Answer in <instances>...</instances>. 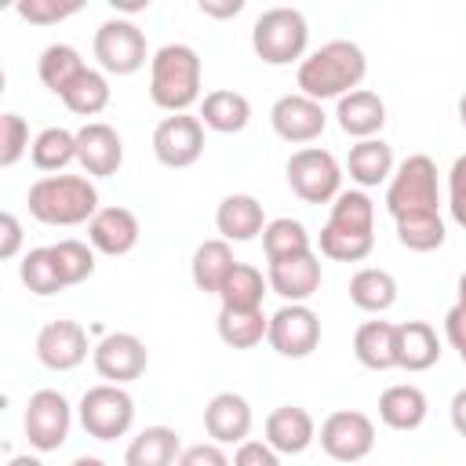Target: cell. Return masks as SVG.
<instances>
[{
  "mask_svg": "<svg viewBox=\"0 0 466 466\" xmlns=\"http://www.w3.org/2000/svg\"><path fill=\"white\" fill-rule=\"evenodd\" d=\"M444 218L441 211H422V215H404L397 218V240L408 251H437L444 244Z\"/></svg>",
  "mask_w": 466,
  "mask_h": 466,
  "instance_id": "f35d334b",
  "label": "cell"
},
{
  "mask_svg": "<svg viewBox=\"0 0 466 466\" xmlns=\"http://www.w3.org/2000/svg\"><path fill=\"white\" fill-rule=\"evenodd\" d=\"M87 69V62L80 58V51L73 44H47L40 51V62H36V73H40V84L51 91V95H66L69 84Z\"/></svg>",
  "mask_w": 466,
  "mask_h": 466,
  "instance_id": "4dcf8cb0",
  "label": "cell"
},
{
  "mask_svg": "<svg viewBox=\"0 0 466 466\" xmlns=\"http://www.w3.org/2000/svg\"><path fill=\"white\" fill-rule=\"evenodd\" d=\"M153 157L164 167H189L204 157V124L193 113H171L153 127Z\"/></svg>",
  "mask_w": 466,
  "mask_h": 466,
  "instance_id": "4fadbf2b",
  "label": "cell"
},
{
  "mask_svg": "<svg viewBox=\"0 0 466 466\" xmlns=\"http://www.w3.org/2000/svg\"><path fill=\"white\" fill-rule=\"evenodd\" d=\"M197 7H200V15H208V18H233V15L244 11V0H200Z\"/></svg>",
  "mask_w": 466,
  "mask_h": 466,
  "instance_id": "681fc988",
  "label": "cell"
},
{
  "mask_svg": "<svg viewBox=\"0 0 466 466\" xmlns=\"http://www.w3.org/2000/svg\"><path fill=\"white\" fill-rule=\"evenodd\" d=\"M91 364L95 371L113 382V386H127L135 379L146 375V364H149V353H146V342L131 331H109L95 342L91 350Z\"/></svg>",
  "mask_w": 466,
  "mask_h": 466,
  "instance_id": "7c38bea8",
  "label": "cell"
},
{
  "mask_svg": "<svg viewBox=\"0 0 466 466\" xmlns=\"http://www.w3.org/2000/svg\"><path fill=\"white\" fill-rule=\"evenodd\" d=\"M459 306H466V273L459 277Z\"/></svg>",
  "mask_w": 466,
  "mask_h": 466,
  "instance_id": "11a10c76",
  "label": "cell"
},
{
  "mask_svg": "<svg viewBox=\"0 0 466 466\" xmlns=\"http://www.w3.org/2000/svg\"><path fill=\"white\" fill-rule=\"evenodd\" d=\"M441 193H437V164L426 153H411L393 167V178L386 186V211L397 218L404 215H422L437 211Z\"/></svg>",
  "mask_w": 466,
  "mask_h": 466,
  "instance_id": "5b68a950",
  "label": "cell"
},
{
  "mask_svg": "<svg viewBox=\"0 0 466 466\" xmlns=\"http://www.w3.org/2000/svg\"><path fill=\"white\" fill-rule=\"evenodd\" d=\"M76 415H80V426H84L87 437H95V441H116L135 422V397L124 386L98 382V386L84 390V397L76 404Z\"/></svg>",
  "mask_w": 466,
  "mask_h": 466,
  "instance_id": "8992f818",
  "label": "cell"
},
{
  "mask_svg": "<svg viewBox=\"0 0 466 466\" xmlns=\"http://www.w3.org/2000/svg\"><path fill=\"white\" fill-rule=\"evenodd\" d=\"M444 339L459 350V353H466V306H451L448 313H444Z\"/></svg>",
  "mask_w": 466,
  "mask_h": 466,
  "instance_id": "7dc6e473",
  "label": "cell"
},
{
  "mask_svg": "<svg viewBox=\"0 0 466 466\" xmlns=\"http://www.w3.org/2000/svg\"><path fill=\"white\" fill-rule=\"evenodd\" d=\"M7 466H44V462H40L36 455H11Z\"/></svg>",
  "mask_w": 466,
  "mask_h": 466,
  "instance_id": "816d5d0a",
  "label": "cell"
},
{
  "mask_svg": "<svg viewBox=\"0 0 466 466\" xmlns=\"http://www.w3.org/2000/svg\"><path fill=\"white\" fill-rule=\"evenodd\" d=\"M25 204L44 226H84L98 215V189L87 175H40Z\"/></svg>",
  "mask_w": 466,
  "mask_h": 466,
  "instance_id": "7a4b0ae2",
  "label": "cell"
},
{
  "mask_svg": "<svg viewBox=\"0 0 466 466\" xmlns=\"http://www.w3.org/2000/svg\"><path fill=\"white\" fill-rule=\"evenodd\" d=\"M233 266H237V258H233L229 240L215 237V240L197 244L193 262H189V277H193L197 291H204V295H218V288H222V280L229 277Z\"/></svg>",
  "mask_w": 466,
  "mask_h": 466,
  "instance_id": "f1b7e54d",
  "label": "cell"
},
{
  "mask_svg": "<svg viewBox=\"0 0 466 466\" xmlns=\"http://www.w3.org/2000/svg\"><path fill=\"white\" fill-rule=\"evenodd\" d=\"M353 357L371 371L397 368V324L390 320H364L353 335Z\"/></svg>",
  "mask_w": 466,
  "mask_h": 466,
  "instance_id": "83f0119b",
  "label": "cell"
},
{
  "mask_svg": "<svg viewBox=\"0 0 466 466\" xmlns=\"http://www.w3.org/2000/svg\"><path fill=\"white\" fill-rule=\"evenodd\" d=\"M462 200H466V153L455 157L448 171V204H462Z\"/></svg>",
  "mask_w": 466,
  "mask_h": 466,
  "instance_id": "c3c4849f",
  "label": "cell"
},
{
  "mask_svg": "<svg viewBox=\"0 0 466 466\" xmlns=\"http://www.w3.org/2000/svg\"><path fill=\"white\" fill-rule=\"evenodd\" d=\"M51 255H55V266H58L66 288L84 284V280L95 273V248L84 244V240L66 237V240H58V244H51Z\"/></svg>",
  "mask_w": 466,
  "mask_h": 466,
  "instance_id": "60d3db41",
  "label": "cell"
},
{
  "mask_svg": "<svg viewBox=\"0 0 466 466\" xmlns=\"http://www.w3.org/2000/svg\"><path fill=\"white\" fill-rule=\"evenodd\" d=\"M364 73H368V58H364L360 44L328 40L299 62L295 84H299V95H306L313 102H324V98H342V95L357 91Z\"/></svg>",
  "mask_w": 466,
  "mask_h": 466,
  "instance_id": "6da1fadb",
  "label": "cell"
},
{
  "mask_svg": "<svg viewBox=\"0 0 466 466\" xmlns=\"http://www.w3.org/2000/svg\"><path fill=\"white\" fill-rule=\"evenodd\" d=\"M251 422H255V415H251L248 397H240L233 390L215 393L204 408V430L215 444H244L251 433Z\"/></svg>",
  "mask_w": 466,
  "mask_h": 466,
  "instance_id": "ac0fdd59",
  "label": "cell"
},
{
  "mask_svg": "<svg viewBox=\"0 0 466 466\" xmlns=\"http://www.w3.org/2000/svg\"><path fill=\"white\" fill-rule=\"evenodd\" d=\"M18 251H22V222L11 211H4L0 215V258H15Z\"/></svg>",
  "mask_w": 466,
  "mask_h": 466,
  "instance_id": "bcb514c9",
  "label": "cell"
},
{
  "mask_svg": "<svg viewBox=\"0 0 466 466\" xmlns=\"http://www.w3.org/2000/svg\"><path fill=\"white\" fill-rule=\"evenodd\" d=\"M29 124L18 113L0 116V167H15L29 153Z\"/></svg>",
  "mask_w": 466,
  "mask_h": 466,
  "instance_id": "b9f144b4",
  "label": "cell"
},
{
  "mask_svg": "<svg viewBox=\"0 0 466 466\" xmlns=\"http://www.w3.org/2000/svg\"><path fill=\"white\" fill-rule=\"evenodd\" d=\"M346 171H350V178L360 189H371V186L390 182L393 178V146L382 142V138L353 142L350 146V157H346Z\"/></svg>",
  "mask_w": 466,
  "mask_h": 466,
  "instance_id": "484cf974",
  "label": "cell"
},
{
  "mask_svg": "<svg viewBox=\"0 0 466 466\" xmlns=\"http://www.w3.org/2000/svg\"><path fill=\"white\" fill-rule=\"evenodd\" d=\"M25 441L36 451H58L73 426V404L58 390H36L25 404Z\"/></svg>",
  "mask_w": 466,
  "mask_h": 466,
  "instance_id": "9c48e42d",
  "label": "cell"
},
{
  "mask_svg": "<svg viewBox=\"0 0 466 466\" xmlns=\"http://www.w3.org/2000/svg\"><path fill=\"white\" fill-rule=\"evenodd\" d=\"M215 229L222 240L229 244H244V240H255L262 237L266 229V211L262 204L251 197V193H229L218 200L215 208Z\"/></svg>",
  "mask_w": 466,
  "mask_h": 466,
  "instance_id": "44dd1931",
  "label": "cell"
},
{
  "mask_svg": "<svg viewBox=\"0 0 466 466\" xmlns=\"http://www.w3.org/2000/svg\"><path fill=\"white\" fill-rule=\"evenodd\" d=\"M266 280H269V291L280 295L284 302H306L320 291V258L313 251H306L295 258L269 262Z\"/></svg>",
  "mask_w": 466,
  "mask_h": 466,
  "instance_id": "d6986e66",
  "label": "cell"
},
{
  "mask_svg": "<svg viewBox=\"0 0 466 466\" xmlns=\"http://www.w3.org/2000/svg\"><path fill=\"white\" fill-rule=\"evenodd\" d=\"M18 277H22V284H25L33 295H40V299L58 295V291L66 288V280H62V273H58V266H55L51 244H47V248H29V251L22 255V262H18Z\"/></svg>",
  "mask_w": 466,
  "mask_h": 466,
  "instance_id": "74e56055",
  "label": "cell"
},
{
  "mask_svg": "<svg viewBox=\"0 0 466 466\" xmlns=\"http://www.w3.org/2000/svg\"><path fill=\"white\" fill-rule=\"evenodd\" d=\"M269 124H273L277 138H284V142H291V146H306V142H313V138L324 135L328 113H324L320 102H313V98H306V95L295 91V95H280V98L273 102Z\"/></svg>",
  "mask_w": 466,
  "mask_h": 466,
  "instance_id": "5bb4252c",
  "label": "cell"
},
{
  "mask_svg": "<svg viewBox=\"0 0 466 466\" xmlns=\"http://www.w3.org/2000/svg\"><path fill=\"white\" fill-rule=\"evenodd\" d=\"M87 350H95L87 342V331L76 320H47L36 331V360L47 371H73L87 360Z\"/></svg>",
  "mask_w": 466,
  "mask_h": 466,
  "instance_id": "9a60e30c",
  "label": "cell"
},
{
  "mask_svg": "<svg viewBox=\"0 0 466 466\" xmlns=\"http://www.w3.org/2000/svg\"><path fill=\"white\" fill-rule=\"evenodd\" d=\"M328 226L346 229V233H375V204L364 189H342L331 200Z\"/></svg>",
  "mask_w": 466,
  "mask_h": 466,
  "instance_id": "d590c367",
  "label": "cell"
},
{
  "mask_svg": "<svg viewBox=\"0 0 466 466\" xmlns=\"http://www.w3.org/2000/svg\"><path fill=\"white\" fill-rule=\"evenodd\" d=\"M459 357H462V364H466V353H459Z\"/></svg>",
  "mask_w": 466,
  "mask_h": 466,
  "instance_id": "9f6ffc18",
  "label": "cell"
},
{
  "mask_svg": "<svg viewBox=\"0 0 466 466\" xmlns=\"http://www.w3.org/2000/svg\"><path fill=\"white\" fill-rule=\"evenodd\" d=\"M218 339L229 350H251L266 339L269 317L262 309H218Z\"/></svg>",
  "mask_w": 466,
  "mask_h": 466,
  "instance_id": "d6a6232c",
  "label": "cell"
},
{
  "mask_svg": "<svg viewBox=\"0 0 466 466\" xmlns=\"http://www.w3.org/2000/svg\"><path fill=\"white\" fill-rule=\"evenodd\" d=\"M138 218L131 208H120V204H109V208H98V215L87 222V244L98 251V255H109V258H120L127 255L135 244H138Z\"/></svg>",
  "mask_w": 466,
  "mask_h": 466,
  "instance_id": "e0dca14e",
  "label": "cell"
},
{
  "mask_svg": "<svg viewBox=\"0 0 466 466\" xmlns=\"http://www.w3.org/2000/svg\"><path fill=\"white\" fill-rule=\"evenodd\" d=\"M29 160L36 171H62L76 160V131H66V127H44L33 146H29Z\"/></svg>",
  "mask_w": 466,
  "mask_h": 466,
  "instance_id": "836d02e7",
  "label": "cell"
},
{
  "mask_svg": "<svg viewBox=\"0 0 466 466\" xmlns=\"http://www.w3.org/2000/svg\"><path fill=\"white\" fill-rule=\"evenodd\" d=\"M182 437L171 426H146L124 448V466H178Z\"/></svg>",
  "mask_w": 466,
  "mask_h": 466,
  "instance_id": "d4e9b609",
  "label": "cell"
},
{
  "mask_svg": "<svg viewBox=\"0 0 466 466\" xmlns=\"http://www.w3.org/2000/svg\"><path fill=\"white\" fill-rule=\"evenodd\" d=\"M426 415H430V400L411 382H397L379 393V419H382V426H390L397 433L419 430L426 422Z\"/></svg>",
  "mask_w": 466,
  "mask_h": 466,
  "instance_id": "603a6c76",
  "label": "cell"
},
{
  "mask_svg": "<svg viewBox=\"0 0 466 466\" xmlns=\"http://www.w3.org/2000/svg\"><path fill=\"white\" fill-rule=\"evenodd\" d=\"M80 7H84L80 0H66V4H58V0H18L15 4V15L25 18L29 25H55V22L76 15Z\"/></svg>",
  "mask_w": 466,
  "mask_h": 466,
  "instance_id": "7bdbcfd3",
  "label": "cell"
},
{
  "mask_svg": "<svg viewBox=\"0 0 466 466\" xmlns=\"http://www.w3.org/2000/svg\"><path fill=\"white\" fill-rule=\"evenodd\" d=\"M200 55L189 44H164L149 58V98L164 113H189L200 102Z\"/></svg>",
  "mask_w": 466,
  "mask_h": 466,
  "instance_id": "3957f363",
  "label": "cell"
},
{
  "mask_svg": "<svg viewBox=\"0 0 466 466\" xmlns=\"http://www.w3.org/2000/svg\"><path fill=\"white\" fill-rule=\"evenodd\" d=\"M178 466H233V459L222 451V444H215V441H200V444L182 448Z\"/></svg>",
  "mask_w": 466,
  "mask_h": 466,
  "instance_id": "ee69618b",
  "label": "cell"
},
{
  "mask_svg": "<svg viewBox=\"0 0 466 466\" xmlns=\"http://www.w3.org/2000/svg\"><path fill=\"white\" fill-rule=\"evenodd\" d=\"M62 102H66V109L76 113V116H98V113L109 106V80H106V73L87 66V69L69 84V91L62 95Z\"/></svg>",
  "mask_w": 466,
  "mask_h": 466,
  "instance_id": "8d00e7d4",
  "label": "cell"
},
{
  "mask_svg": "<svg viewBox=\"0 0 466 466\" xmlns=\"http://www.w3.org/2000/svg\"><path fill=\"white\" fill-rule=\"evenodd\" d=\"M76 164L84 167L87 178H109L124 164V138L113 124L87 120L76 131Z\"/></svg>",
  "mask_w": 466,
  "mask_h": 466,
  "instance_id": "2e32d148",
  "label": "cell"
},
{
  "mask_svg": "<svg viewBox=\"0 0 466 466\" xmlns=\"http://www.w3.org/2000/svg\"><path fill=\"white\" fill-rule=\"evenodd\" d=\"M200 124L218 135H237L251 124V102L233 87H215L200 98Z\"/></svg>",
  "mask_w": 466,
  "mask_h": 466,
  "instance_id": "cb8c5ba5",
  "label": "cell"
},
{
  "mask_svg": "<svg viewBox=\"0 0 466 466\" xmlns=\"http://www.w3.org/2000/svg\"><path fill=\"white\" fill-rule=\"evenodd\" d=\"M309 47V22L299 7H269L251 25V51L266 66L302 62Z\"/></svg>",
  "mask_w": 466,
  "mask_h": 466,
  "instance_id": "277c9868",
  "label": "cell"
},
{
  "mask_svg": "<svg viewBox=\"0 0 466 466\" xmlns=\"http://www.w3.org/2000/svg\"><path fill=\"white\" fill-rule=\"evenodd\" d=\"M266 291H269V280L262 277V269H255L251 262H237L218 288V302L222 309H262Z\"/></svg>",
  "mask_w": 466,
  "mask_h": 466,
  "instance_id": "1f68e13d",
  "label": "cell"
},
{
  "mask_svg": "<svg viewBox=\"0 0 466 466\" xmlns=\"http://www.w3.org/2000/svg\"><path fill=\"white\" fill-rule=\"evenodd\" d=\"M317 244H320V255L331 262H364L375 248V233H346V229L324 226Z\"/></svg>",
  "mask_w": 466,
  "mask_h": 466,
  "instance_id": "ab89813d",
  "label": "cell"
},
{
  "mask_svg": "<svg viewBox=\"0 0 466 466\" xmlns=\"http://www.w3.org/2000/svg\"><path fill=\"white\" fill-rule=\"evenodd\" d=\"M441 360V339L433 324L426 320H404L397 324V368L404 371H426Z\"/></svg>",
  "mask_w": 466,
  "mask_h": 466,
  "instance_id": "4316f807",
  "label": "cell"
},
{
  "mask_svg": "<svg viewBox=\"0 0 466 466\" xmlns=\"http://www.w3.org/2000/svg\"><path fill=\"white\" fill-rule=\"evenodd\" d=\"M262 251H266V262H280V258H295V255H306L313 251L309 248V233L299 218H269L266 229H262Z\"/></svg>",
  "mask_w": 466,
  "mask_h": 466,
  "instance_id": "e575fe53",
  "label": "cell"
},
{
  "mask_svg": "<svg viewBox=\"0 0 466 466\" xmlns=\"http://www.w3.org/2000/svg\"><path fill=\"white\" fill-rule=\"evenodd\" d=\"M350 302L364 313H386L397 302V280L390 269L364 266L350 277Z\"/></svg>",
  "mask_w": 466,
  "mask_h": 466,
  "instance_id": "f546056e",
  "label": "cell"
},
{
  "mask_svg": "<svg viewBox=\"0 0 466 466\" xmlns=\"http://www.w3.org/2000/svg\"><path fill=\"white\" fill-rule=\"evenodd\" d=\"M288 186L306 204H328L342 193V167L320 146H302L288 157Z\"/></svg>",
  "mask_w": 466,
  "mask_h": 466,
  "instance_id": "52a82bcc",
  "label": "cell"
},
{
  "mask_svg": "<svg viewBox=\"0 0 466 466\" xmlns=\"http://www.w3.org/2000/svg\"><path fill=\"white\" fill-rule=\"evenodd\" d=\"M335 120H339V127H342L350 138H357V142L379 138V131L386 127V102H382L375 91L357 87V91H350V95L339 98Z\"/></svg>",
  "mask_w": 466,
  "mask_h": 466,
  "instance_id": "7402d4cb",
  "label": "cell"
},
{
  "mask_svg": "<svg viewBox=\"0 0 466 466\" xmlns=\"http://www.w3.org/2000/svg\"><path fill=\"white\" fill-rule=\"evenodd\" d=\"M266 342L273 346V353H280L288 360H302L320 346V317L306 302H284L269 317Z\"/></svg>",
  "mask_w": 466,
  "mask_h": 466,
  "instance_id": "8fae6325",
  "label": "cell"
},
{
  "mask_svg": "<svg viewBox=\"0 0 466 466\" xmlns=\"http://www.w3.org/2000/svg\"><path fill=\"white\" fill-rule=\"evenodd\" d=\"M69 466H106V462H102L98 455H76V459H73Z\"/></svg>",
  "mask_w": 466,
  "mask_h": 466,
  "instance_id": "f5cc1de1",
  "label": "cell"
},
{
  "mask_svg": "<svg viewBox=\"0 0 466 466\" xmlns=\"http://www.w3.org/2000/svg\"><path fill=\"white\" fill-rule=\"evenodd\" d=\"M233 466H280V455L266 444V441H244V444H237V451H233Z\"/></svg>",
  "mask_w": 466,
  "mask_h": 466,
  "instance_id": "f6af8a7d",
  "label": "cell"
},
{
  "mask_svg": "<svg viewBox=\"0 0 466 466\" xmlns=\"http://www.w3.org/2000/svg\"><path fill=\"white\" fill-rule=\"evenodd\" d=\"M317 441V422L299 404H280L266 415V444L277 455H302Z\"/></svg>",
  "mask_w": 466,
  "mask_h": 466,
  "instance_id": "ffe728a7",
  "label": "cell"
},
{
  "mask_svg": "<svg viewBox=\"0 0 466 466\" xmlns=\"http://www.w3.org/2000/svg\"><path fill=\"white\" fill-rule=\"evenodd\" d=\"M448 415H451V426H455V433L466 441V386L451 397V408H448Z\"/></svg>",
  "mask_w": 466,
  "mask_h": 466,
  "instance_id": "f907efd6",
  "label": "cell"
},
{
  "mask_svg": "<svg viewBox=\"0 0 466 466\" xmlns=\"http://www.w3.org/2000/svg\"><path fill=\"white\" fill-rule=\"evenodd\" d=\"M320 448L335 462H360L375 448V422L364 411L339 408L320 422Z\"/></svg>",
  "mask_w": 466,
  "mask_h": 466,
  "instance_id": "30bf717a",
  "label": "cell"
},
{
  "mask_svg": "<svg viewBox=\"0 0 466 466\" xmlns=\"http://www.w3.org/2000/svg\"><path fill=\"white\" fill-rule=\"evenodd\" d=\"M95 62L102 73H113V76H131L146 66V33L131 22V18H106L98 29H95Z\"/></svg>",
  "mask_w": 466,
  "mask_h": 466,
  "instance_id": "ba28073f",
  "label": "cell"
},
{
  "mask_svg": "<svg viewBox=\"0 0 466 466\" xmlns=\"http://www.w3.org/2000/svg\"><path fill=\"white\" fill-rule=\"evenodd\" d=\"M459 124H462V127H466V91H462V95H459Z\"/></svg>",
  "mask_w": 466,
  "mask_h": 466,
  "instance_id": "db71d44e",
  "label": "cell"
}]
</instances>
